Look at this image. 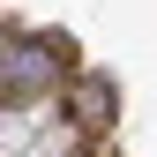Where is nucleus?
I'll use <instances>...</instances> for the list:
<instances>
[{"label": "nucleus", "mask_w": 157, "mask_h": 157, "mask_svg": "<svg viewBox=\"0 0 157 157\" xmlns=\"http://www.w3.org/2000/svg\"><path fill=\"white\" fill-rule=\"evenodd\" d=\"M75 52L67 37H15L0 30V105H37V97H52L67 82Z\"/></svg>", "instance_id": "f257e3e1"}, {"label": "nucleus", "mask_w": 157, "mask_h": 157, "mask_svg": "<svg viewBox=\"0 0 157 157\" xmlns=\"http://www.w3.org/2000/svg\"><path fill=\"white\" fill-rule=\"evenodd\" d=\"M75 127L82 135H105L112 127V112H120V82H112V75H75Z\"/></svg>", "instance_id": "f03ea898"}]
</instances>
